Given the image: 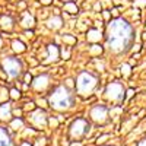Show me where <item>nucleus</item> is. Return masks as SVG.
I'll return each instance as SVG.
<instances>
[{
  "label": "nucleus",
  "mask_w": 146,
  "mask_h": 146,
  "mask_svg": "<svg viewBox=\"0 0 146 146\" xmlns=\"http://www.w3.org/2000/svg\"><path fill=\"white\" fill-rule=\"evenodd\" d=\"M69 131H70V136L73 139H80L89 131V123L85 118H76L72 123Z\"/></svg>",
  "instance_id": "nucleus-6"
},
{
  "label": "nucleus",
  "mask_w": 146,
  "mask_h": 146,
  "mask_svg": "<svg viewBox=\"0 0 146 146\" xmlns=\"http://www.w3.org/2000/svg\"><path fill=\"white\" fill-rule=\"evenodd\" d=\"M41 3H42V5H50L51 0H41Z\"/></svg>",
  "instance_id": "nucleus-23"
},
{
  "label": "nucleus",
  "mask_w": 146,
  "mask_h": 146,
  "mask_svg": "<svg viewBox=\"0 0 146 146\" xmlns=\"http://www.w3.org/2000/svg\"><path fill=\"white\" fill-rule=\"evenodd\" d=\"M10 94H12V96H13V98H19V91L12 89V91H10Z\"/></svg>",
  "instance_id": "nucleus-20"
},
{
  "label": "nucleus",
  "mask_w": 146,
  "mask_h": 146,
  "mask_svg": "<svg viewBox=\"0 0 146 146\" xmlns=\"http://www.w3.org/2000/svg\"><path fill=\"white\" fill-rule=\"evenodd\" d=\"M135 41V29L123 18H115L107 27V48L113 53H126Z\"/></svg>",
  "instance_id": "nucleus-1"
},
{
  "label": "nucleus",
  "mask_w": 146,
  "mask_h": 146,
  "mask_svg": "<svg viewBox=\"0 0 146 146\" xmlns=\"http://www.w3.org/2000/svg\"><path fill=\"white\" fill-rule=\"evenodd\" d=\"M88 40H89V41H100V40H101V32H100V31H95V29L89 31Z\"/></svg>",
  "instance_id": "nucleus-17"
},
{
  "label": "nucleus",
  "mask_w": 146,
  "mask_h": 146,
  "mask_svg": "<svg viewBox=\"0 0 146 146\" xmlns=\"http://www.w3.org/2000/svg\"><path fill=\"white\" fill-rule=\"evenodd\" d=\"M12 118V107L9 102L0 105V120L2 121H9Z\"/></svg>",
  "instance_id": "nucleus-10"
},
{
  "label": "nucleus",
  "mask_w": 146,
  "mask_h": 146,
  "mask_svg": "<svg viewBox=\"0 0 146 146\" xmlns=\"http://www.w3.org/2000/svg\"><path fill=\"white\" fill-rule=\"evenodd\" d=\"M96 83H98V79L96 76H94L89 72H82L78 76L76 80V91L80 95H91L94 92V89L96 88Z\"/></svg>",
  "instance_id": "nucleus-3"
},
{
  "label": "nucleus",
  "mask_w": 146,
  "mask_h": 146,
  "mask_svg": "<svg viewBox=\"0 0 146 146\" xmlns=\"http://www.w3.org/2000/svg\"><path fill=\"white\" fill-rule=\"evenodd\" d=\"M31 80H32V78H31V75H28V73H27V75H25V82H27V83H29Z\"/></svg>",
  "instance_id": "nucleus-21"
},
{
  "label": "nucleus",
  "mask_w": 146,
  "mask_h": 146,
  "mask_svg": "<svg viewBox=\"0 0 146 146\" xmlns=\"http://www.w3.org/2000/svg\"><path fill=\"white\" fill-rule=\"evenodd\" d=\"M143 40H146V32H143Z\"/></svg>",
  "instance_id": "nucleus-26"
},
{
  "label": "nucleus",
  "mask_w": 146,
  "mask_h": 146,
  "mask_svg": "<svg viewBox=\"0 0 146 146\" xmlns=\"http://www.w3.org/2000/svg\"><path fill=\"white\" fill-rule=\"evenodd\" d=\"M73 95L66 86H57L48 95V102L57 111H64L73 105Z\"/></svg>",
  "instance_id": "nucleus-2"
},
{
  "label": "nucleus",
  "mask_w": 146,
  "mask_h": 146,
  "mask_svg": "<svg viewBox=\"0 0 146 146\" xmlns=\"http://www.w3.org/2000/svg\"><path fill=\"white\" fill-rule=\"evenodd\" d=\"M13 23H15L13 18L9 16V15L0 18V28L5 29V31H12V29H13Z\"/></svg>",
  "instance_id": "nucleus-11"
},
{
  "label": "nucleus",
  "mask_w": 146,
  "mask_h": 146,
  "mask_svg": "<svg viewBox=\"0 0 146 146\" xmlns=\"http://www.w3.org/2000/svg\"><path fill=\"white\" fill-rule=\"evenodd\" d=\"M91 118L95 123H105L108 118V108L105 105H95L91 110Z\"/></svg>",
  "instance_id": "nucleus-7"
},
{
  "label": "nucleus",
  "mask_w": 146,
  "mask_h": 146,
  "mask_svg": "<svg viewBox=\"0 0 146 146\" xmlns=\"http://www.w3.org/2000/svg\"><path fill=\"white\" fill-rule=\"evenodd\" d=\"M12 47H13V50L16 53H23L25 51V44H23L22 41H13L12 42Z\"/></svg>",
  "instance_id": "nucleus-16"
},
{
  "label": "nucleus",
  "mask_w": 146,
  "mask_h": 146,
  "mask_svg": "<svg viewBox=\"0 0 146 146\" xmlns=\"http://www.w3.org/2000/svg\"><path fill=\"white\" fill-rule=\"evenodd\" d=\"M21 146H31V145H29V142H23V143H21Z\"/></svg>",
  "instance_id": "nucleus-24"
},
{
  "label": "nucleus",
  "mask_w": 146,
  "mask_h": 146,
  "mask_svg": "<svg viewBox=\"0 0 146 146\" xmlns=\"http://www.w3.org/2000/svg\"><path fill=\"white\" fill-rule=\"evenodd\" d=\"M0 146H12V137L5 127H0Z\"/></svg>",
  "instance_id": "nucleus-12"
},
{
  "label": "nucleus",
  "mask_w": 146,
  "mask_h": 146,
  "mask_svg": "<svg viewBox=\"0 0 146 146\" xmlns=\"http://www.w3.org/2000/svg\"><path fill=\"white\" fill-rule=\"evenodd\" d=\"M47 50H48V62H56V60L58 58V48L57 45H48L47 47Z\"/></svg>",
  "instance_id": "nucleus-14"
},
{
  "label": "nucleus",
  "mask_w": 146,
  "mask_h": 146,
  "mask_svg": "<svg viewBox=\"0 0 146 146\" xmlns=\"http://www.w3.org/2000/svg\"><path fill=\"white\" fill-rule=\"evenodd\" d=\"M3 72L7 75L10 79H16L22 75V62L18 57H12V56H5L0 62Z\"/></svg>",
  "instance_id": "nucleus-4"
},
{
  "label": "nucleus",
  "mask_w": 146,
  "mask_h": 146,
  "mask_svg": "<svg viewBox=\"0 0 146 146\" xmlns=\"http://www.w3.org/2000/svg\"><path fill=\"white\" fill-rule=\"evenodd\" d=\"M0 48H2V40H0Z\"/></svg>",
  "instance_id": "nucleus-27"
},
{
  "label": "nucleus",
  "mask_w": 146,
  "mask_h": 146,
  "mask_svg": "<svg viewBox=\"0 0 146 146\" xmlns=\"http://www.w3.org/2000/svg\"><path fill=\"white\" fill-rule=\"evenodd\" d=\"M137 146H146V139H143V140H140V142L137 143Z\"/></svg>",
  "instance_id": "nucleus-22"
},
{
  "label": "nucleus",
  "mask_w": 146,
  "mask_h": 146,
  "mask_svg": "<svg viewBox=\"0 0 146 146\" xmlns=\"http://www.w3.org/2000/svg\"><path fill=\"white\" fill-rule=\"evenodd\" d=\"M21 25H22L23 28H32V27L35 25V19H34V16L29 15V13H23L22 21H21Z\"/></svg>",
  "instance_id": "nucleus-13"
},
{
  "label": "nucleus",
  "mask_w": 146,
  "mask_h": 146,
  "mask_svg": "<svg viewBox=\"0 0 146 146\" xmlns=\"http://www.w3.org/2000/svg\"><path fill=\"white\" fill-rule=\"evenodd\" d=\"M105 96L113 101V102H120L124 100V86L120 82H111L107 85L105 88Z\"/></svg>",
  "instance_id": "nucleus-5"
},
{
  "label": "nucleus",
  "mask_w": 146,
  "mask_h": 146,
  "mask_svg": "<svg viewBox=\"0 0 146 146\" xmlns=\"http://www.w3.org/2000/svg\"><path fill=\"white\" fill-rule=\"evenodd\" d=\"M48 80H50V78H48V75H41V76H36L32 82V86L34 89L36 91H44L47 86H48Z\"/></svg>",
  "instance_id": "nucleus-8"
},
{
  "label": "nucleus",
  "mask_w": 146,
  "mask_h": 146,
  "mask_svg": "<svg viewBox=\"0 0 146 146\" xmlns=\"http://www.w3.org/2000/svg\"><path fill=\"white\" fill-rule=\"evenodd\" d=\"M32 123H35V126L38 127H44L45 123H47V114L44 111H41V110H38V111H35L32 114Z\"/></svg>",
  "instance_id": "nucleus-9"
},
{
  "label": "nucleus",
  "mask_w": 146,
  "mask_h": 146,
  "mask_svg": "<svg viewBox=\"0 0 146 146\" xmlns=\"http://www.w3.org/2000/svg\"><path fill=\"white\" fill-rule=\"evenodd\" d=\"M64 9L69 12V13H78V6L73 3V2H67L64 5Z\"/></svg>",
  "instance_id": "nucleus-18"
},
{
  "label": "nucleus",
  "mask_w": 146,
  "mask_h": 146,
  "mask_svg": "<svg viewBox=\"0 0 146 146\" xmlns=\"http://www.w3.org/2000/svg\"><path fill=\"white\" fill-rule=\"evenodd\" d=\"M62 18H58V16H54V18H51V19H48V22H47V27L48 28H51V29H58L60 27H62Z\"/></svg>",
  "instance_id": "nucleus-15"
},
{
  "label": "nucleus",
  "mask_w": 146,
  "mask_h": 146,
  "mask_svg": "<svg viewBox=\"0 0 146 146\" xmlns=\"http://www.w3.org/2000/svg\"><path fill=\"white\" fill-rule=\"evenodd\" d=\"M12 124H13V129H16V127H22V120H15Z\"/></svg>",
  "instance_id": "nucleus-19"
},
{
  "label": "nucleus",
  "mask_w": 146,
  "mask_h": 146,
  "mask_svg": "<svg viewBox=\"0 0 146 146\" xmlns=\"http://www.w3.org/2000/svg\"><path fill=\"white\" fill-rule=\"evenodd\" d=\"M67 85H69V86H72V85H73V80H72V79H67Z\"/></svg>",
  "instance_id": "nucleus-25"
}]
</instances>
